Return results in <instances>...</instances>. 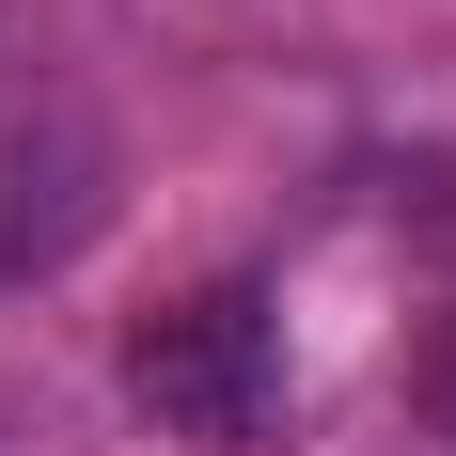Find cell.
I'll use <instances>...</instances> for the list:
<instances>
[{
  "instance_id": "6da1fadb",
  "label": "cell",
  "mask_w": 456,
  "mask_h": 456,
  "mask_svg": "<svg viewBox=\"0 0 456 456\" xmlns=\"http://www.w3.org/2000/svg\"><path fill=\"white\" fill-rule=\"evenodd\" d=\"M126 394L174 441H268L283 425V315H268V283H205V299H174V315H142L126 330Z\"/></svg>"
},
{
  "instance_id": "7a4b0ae2",
  "label": "cell",
  "mask_w": 456,
  "mask_h": 456,
  "mask_svg": "<svg viewBox=\"0 0 456 456\" xmlns=\"http://www.w3.org/2000/svg\"><path fill=\"white\" fill-rule=\"evenodd\" d=\"M110 221V126L63 79H0V283L79 268Z\"/></svg>"
}]
</instances>
